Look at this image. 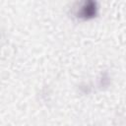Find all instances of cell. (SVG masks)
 Here are the masks:
<instances>
[{"instance_id": "1", "label": "cell", "mask_w": 126, "mask_h": 126, "mask_svg": "<svg viewBox=\"0 0 126 126\" xmlns=\"http://www.w3.org/2000/svg\"><path fill=\"white\" fill-rule=\"evenodd\" d=\"M95 3L94 2H87L84 4V6L82 7L81 11H80V17H83L85 19L88 18H92L95 15Z\"/></svg>"}]
</instances>
